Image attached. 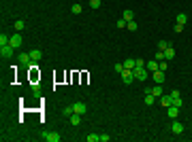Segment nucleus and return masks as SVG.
Listing matches in <instances>:
<instances>
[{
  "label": "nucleus",
  "instance_id": "f257e3e1",
  "mask_svg": "<svg viewBox=\"0 0 192 142\" xmlns=\"http://www.w3.org/2000/svg\"><path fill=\"white\" fill-rule=\"evenodd\" d=\"M22 43H24L22 34H13V36H11V40H9V45H11L13 49H19V47H22Z\"/></svg>",
  "mask_w": 192,
  "mask_h": 142
},
{
  "label": "nucleus",
  "instance_id": "f03ea898",
  "mask_svg": "<svg viewBox=\"0 0 192 142\" xmlns=\"http://www.w3.org/2000/svg\"><path fill=\"white\" fill-rule=\"evenodd\" d=\"M120 76H122V81H124V85H130L132 81H134V72L132 70H124Z\"/></svg>",
  "mask_w": 192,
  "mask_h": 142
},
{
  "label": "nucleus",
  "instance_id": "7ed1b4c3",
  "mask_svg": "<svg viewBox=\"0 0 192 142\" xmlns=\"http://www.w3.org/2000/svg\"><path fill=\"white\" fill-rule=\"evenodd\" d=\"M13 51H15V49H13L11 45H2V47H0V55H2V57H11Z\"/></svg>",
  "mask_w": 192,
  "mask_h": 142
},
{
  "label": "nucleus",
  "instance_id": "20e7f679",
  "mask_svg": "<svg viewBox=\"0 0 192 142\" xmlns=\"http://www.w3.org/2000/svg\"><path fill=\"white\" fill-rule=\"evenodd\" d=\"M73 110H75L77 115H83L85 110H88V106H85L83 102H73Z\"/></svg>",
  "mask_w": 192,
  "mask_h": 142
},
{
  "label": "nucleus",
  "instance_id": "39448f33",
  "mask_svg": "<svg viewBox=\"0 0 192 142\" xmlns=\"http://www.w3.org/2000/svg\"><path fill=\"white\" fill-rule=\"evenodd\" d=\"M171 131H173L175 136L184 134V123H179V121H173V125H171Z\"/></svg>",
  "mask_w": 192,
  "mask_h": 142
},
{
  "label": "nucleus",
  "instance_id": "423d86ee",
  "mask_svg": "<svg viewBox=\"0 0 192 142\" xmlns=\"http://www.w3.org/2000/svg\"><path fill=\"white\" fill-rule=\"evenodd\" d=\"M43 138H45V142H60V134H56V131H47Z\"/></svg>",
  "mask_w": 192,
  "mask_h": 142
},
{
  "label": "nucleus",
  "instance_id": "0eeeda50",
  "mask_svg": "<svg viewBox=\"0 0 192 142\" xmlns=\"http://www.w3.org/2000/svg\"><path fill=\"white\" fill-rule=\"evenodd\" d=\"M158 100H160V104H162V106H164V108H169V106H171V104H173V98H171V95H164V94L160 95Z\"/></svg>",
  "mask_w": 192,
  "mask_h": 142
},
{
  "label": "nucleus",
  "instance_id": "6e6552de",
  "mask_svg": "<svg viewBox=\"0 0 192 142\" xmlns=\"http://www.w3.org/2000/svg\"><path fill=\"white\" fill-rule=\"evenodd\" d=\"M167 115H169V117H171V119H177V117H179V108H177V106H173V104H171V106L167 108Z\"/></svg>",
  "mask_w": 192,
  "mask_h": 142
},
{
  "label": "nucleus",
  "instance_id": "1a4fd4ad",
  "mask_svg": "<svg viewBox=\"0 0 192 142\" xmlns=\"http://www.w3.org/2000/svg\"><path fill=\"white\" fill-rule=\"evenodd\" d=\"M68 121H71V125H73V127H77V125L81 123V115H77V112H73L71 117H68Z\"/></svg>",
  "mask_w": 192,
  "mask_h": 142
},
{
  "label": "nucleus",
  "instance_id": "9d476101",
  "mask_svg": "<svg viewBox=\"0 0 192 142\" xmlns=\"http://www.w3.org/2000/svg\"><path fill=\"white\" fill-rule=\"evenodd\" d=\"M30 57H32V62H38V59L43 57V51H41V49H32V51H30Z\"/></svg>",
  "mask_w": 192,
  "mask_h": 142
},
{
  "label": "nucleus",
  "instance_id": "9b49d317",
  "mask_svg": "<svg viewBox=\"0 0 192 142\" xmlns=\"http://www.w3.org/2000/svg\"><path fill=\"white\" fill-rule=\"evenodd\" d=\"M154 81H156L158 85H162V83H164V72H162V70H156V72H154Z\"/></svg>",
  "mask_w": 192,
  "mask_h": 142
},
{
  "label": "nucleus",
  "instance_id": "f8f14e48",
  "mask_svg": "<svg viewBox=\"0 0 192 142\" xmlns=\"http://www.w3.org/2000/svg\"><path fill=\"white\" fill-rule=\"evenodd\" d=\"M30 62H32V57H30V53H22V55H19V64H22V66H28Z\"/></svg>",
  "mask_w": 192,
  "mask_h": 142
},
{
  "label": "nucleus",
  "instance_id": "ddd939ff",
  "mask_svg": "<svg viewBox=\"0 0 192 142\" xmlns=\"http://www.w3.org/2000/svg\"><path fill=\"white\" fill-rule=\"evenodd\" d=\"M156 102H158V98H156V95H152V94H145V104H147V106H154Z\"/></svg>",
  "mask_w": 192,
  "mask_h": 142
},
{
  "label": "nucleus",
  "instance_id": "4468645a",
  "mask_svg": "<svg viewBox=\"0 0 192 142\" xmlns=\"http://www.w3.org/2000/svg\"><path fill=\"white\" fill-rule=\"evenodd\" d=\"M134 66H137V59H132V57H128L124 62V68H126V70H134Z\"/></svg>",
  "mask_w": 192,
  "mask_h": 142
},
{
  "label": "nucleus",
  "instance_id": "2eb2a0df",
  "mask_svg": "<svg viewBox=\"0 0 192 142\" xmlns=\"http://www.w3.org/2000/svg\"><path fill=\"white\" fill-rule=\"evenodd\" d=\"M164 57H167V62H171V59L175 57V49H173V47H167V49H164Z\"/></svg>",
  "mask_w": 192,
  "mask_h": 142
},
{
  "label": "nucleus",
  "instance_id": "dca6fc26",
  "mask_svg": "<svg viewBox=\"0 0 192 142\" xmlns=\"http://www.w3.org/2000/svg\"><path fill=\"white\" fill-rule=\"evenodd\" d=\"M186 21H188V15H186V13H179V15L175 17V24H181V25H186Z\"/></svg>",
  "mask_w": 192,
  "mask_h": 142
},
{
  "label": "nucleus",
  "instance_id": "f3484780",
  "mask_svg": "<svg viewBox=\"0 0 192 142\" xmlns=\"http://www.w3.org/2000/svg\"><path fill=\"white\" fill-rule=\"evenodd\" d=\"M145 68H147V70H149V72H156V70H158V62H156V59H152V62H147V64H145Z\"/></svg>",
  "mask_w": 192,
  "mask_h": 142
},
{
  "label": "nucleus",
  "instance_id": "a211bd4d",
  "mask_svg": "<svg viewBox=\"0 0 192 142\" xmlns=\"http://www.w3.org/2000/svg\"><path fill=\"white\" fill-rule=\"evenodd\" d=\"M85 140H88V142H100V136H98V134H88Z\"/></svg>",
  "mask_w": 192,
  "mask_h": 142
},
{
  "label": "nucleus",
  "instance_id": "6ab92c4d",
  "mask_svg": "<svg viewBox=\"0 0 192 142\" xmlns=\"http://www.w3.org/2000/svg\"><path fill=\"white\" fill-rule=\"evenodd\" d=\"M167 47H171V43H169V40H158V51H164Z\"/></svg>",
  "mask_w": 192,
  "mask_h": 142
},
{
  "label": "nucleus",
  "instance_id": "aec40b11",
  "mask_svg": "<svg viewBox=\"0 0 192 142\" xmlns=\"http://www.w3.org/2000/svg\"><path fill=\"white\" fill-rule=\"evenodd\" d=\"M124 19H126V21H132V19H134V13H132L130 9H126V11H124Z\"/></svg>",
  "mask_w": 192,
  "mask_h": 142
},
{
  "label": "nucleus",
  "instance_id": "412c9836",
  "mask_svg": "<svg viewBox=\"0 0 192 142\" xmlns=\"http://www.w3.org/2000/svg\"><path fill=\"white\" fill-rule=\"evenodd\" d=\"M126 28H128L130 32H137V30H139V25H137V21H134V19H132V21H128V24H126Z\"/></svg>",
  "mask_w": 192,
  "mask_h": 142
},
{
  "label": "nucleus",
  "instance_id": "4be33fe9",
  "mask_svg": "<svg viewBox=\"0 0 192 142\" xmlns=\"http://www.w3.org/2000/svg\"><path fill=\"white\" fill-rule=\"evenodd\" d=\"M26 28V24H24V19H17V21H15V30H17V32H22V30H24Z\"/></svg>",
  "mask_w": 192,
  "mask_h": 142
},
{
  "label": "nucleus",
  "instance_id": "5701e85b",
  "mask_svg": "<svg viewBox=\"0 0 192 142\" xmlns=\"http://www.w3.org/2000/svg\"><path fill=\"white\" fill-rule=\"evenodd\" d=\"M73 112H75V110H73V106H64V108H62V115H64V117H71Z\"/></svg>",
  "mask_w": 192,
  "mask_h": 142
},
{
  "label": "nucleus",
  "instance_id": "b1692460",
  "mask_svg": "<svg viewBox=\"0 0 192 142\" xmlns=\"http://www.w3.org/2000/svg\"><path fill=\"white\" fill-rule=\"evenodd\" d=\"M9 40H11V36L0 34V47H2V45H9Z\"/></svg>",
  "mask_w": 192,
  "mask_h": 142
},
{
  "label": "nucleus",
  "instance_id": "393cba45",
  "mask_svg": "<svg viewBox=\"0 0 192 142\" xmlns=\"http://www.w3.org/2000/svg\"><path fill=\"white\" fill-rule=\"evenodd\" d=\"M167 68H169V62H167V59H162V62L158 64V70H162V72H164Z\"/></svg>",
  "mask_w": 192,
  "mask_h": 142
},
{
  "label": "nucleus",
  "instance_id": "a878e982",
  "mask_svg": "<svg viewBox=\"0 0 192 142\" xmlns=\"http://www.w3.org/2000/svg\"><path fill=\"white\" fill-rule=\"evenodd\" d=\"M113 70L118 72V74H122V72L126 70V68H124V64H115V66H113Z\"/></svg>",
  "mask_w": 192,
  "mask_h": 142
},
{
  "label": "nucleus",
  "instance_id": "bb28decb",
  "mask_svg": "<svg viewBox=\"0 0 192 142\" xmlns=\"http://www.w3.org/2000/svg\"><path fill=\"white\" fill-rule=\"evenodd\" d=\"M81 11H83V7H81V4H73V13H75V15H79Z\"/></svg>",
  "mask_w": 192,
  "mask_h": 142
},
{
  "label": "nucleus",
  "instance_id": "cd10ccee",
  "mask_svg": "<svg viewBox=\"0 0 192 142\" xmlns=\"http://www.w3.org/2000/svg\"><path fill=\"white\" fill-rule=\"evenodd\" d=\"M90 9H100V0H90Z\"/></svg>",
  "mask_w": 192,
  "mask_h": 142
},
{
  "label": "nucleus",
  "instance_id": "c85d7f7f",
  "mask_svg": "<svg viewBox=\"0 0 192 142\" xmlns=\"http://www.w3.org/2000/svg\"><path fill=\"white\" fill-rule=\"evenodd\" d=\"M162 59H167L164 57V51H156V62H162Z\"/></svg>",
  "mask_w": 192,
  "mask_h": 142
},
{
  "label": "nucleus",
  "instance_id": "c756f323",
  "mask_svg": "<svg viewBox=\"0 0 192 142\" xmlns=\"http://www.w3.org/2000/svg\"><path fill=\"white\" fill-rule=\"evenodd\" d=\"M181 104H184V102H181V98H173V106L181 108Z\"/></svg>",
  "mask_w": 192,
  "mask_h": 142
},
{
  "label": "nucleus",
  "instance_id": "7c9ffc66",
  "mask_svg": "<svg viewBox=\"0 0 192 142\" xmlns=\"http://www.w3.org/2000/svg\"><path fill=\"white\" fill-rule=\"evenodd\" d=\"M126 24H128V21H126L124 17H122V19H118V28H126Z\"/></svg>",
  "mask_w": 192,
  "mask_h": 142
},
{
  "label": "nucleus",
  "instance_id": "2f4dec72",
  "mask_svg": "<svg viewBox=\"0 0 192 142\" xmlns=\"http://www.w3.org/2000/svg\"><path fill=\"white\" fill-rule=\"evenodd\" d=\"M181 30H184V25H181V24H175V34H179Z\"/></svg>",
  "mask_w": 192,
  "mask_h": 142
},
{
  "label": "nucleus",
  "instance_id": "473e14b6",
  "mask_svg": "<svg viewBox=\"0 0 192 142\" xmlns=\"http://www.w3.org/2000/svg\"><path fill=\"white\" fill-rule=\"evenodd\" d=\"M111 140V136H107V134H103V136H100V142H109Z\"/></svg>",
  "mask_w": 192,
  "mask_h": 142
}]
</instances>
